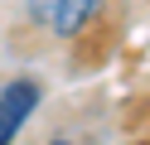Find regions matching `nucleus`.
Wrapping results in <instances>:
<instances>
[{
    "mask_svg": "<svg viewBox=\"0 0 150 145\" xmlns=\"http://www.w3.org/2000/svg\"><path fill=\"white\" fill-rule=\"evenodd\" d=\"M107 0H29V15L39 29H49L53 39H78L92 19L102 15Z\"/></svg>",
    "mask_w": 150,
    "mask_h": 145,
    "instance_id": "f257e3e1",
    "label": "nucleus"
},
{
    "mask_svg": "<svg viewBox=\"0 0 150 145\" xmlns=\"http://www.w3.org/2000/svg\"><path fill=\"white\" fill-rule=\"evenodd\" d=\"M44 102V87L34 77H15V82L0 87V145H15L20 131L29 126V116L39 111Z\"/></svg>",
    "mask_w": 150,
    "mask_h": 145,
    "instance_id": "f03ea898",
    "label": "nucleus"
},
{
    "mask_svg": "<svg viewBox=\"0 0 150 145\" xmlns=\"http://www.w3.org/2000/svg\"><path fill=\"white\" fill-rule=\"evenodd\" d=\"M53 145H68V140H53Z\"/></svg>",
    "mask_w": 150,
    "mask_h": 145,
    "instance_id": "7ed1b4c3",
    "label": "nucleus"
}]
</instances>
